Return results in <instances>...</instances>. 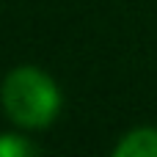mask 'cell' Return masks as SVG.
Listing matches in <instances>:
<instances>
[{
    "mask_svg": "<svg viewBox=\"0 0 157 157\" xmlns=\"http://www.w3.org/2000/svg\"><path fill=\"white\" fill-rule=\"evenodd\" d=\"M0 99L8 119L28 130L47 127L61 105L58 86L52 83L50 75H44L36 66H19L8 72L0 88Z\"/></svg>",
    "mask_w": 157,
    "mask_h": 157,
    "instance_id": "obj_1",
    "label": "cell"
},
{
    "mask_svg": "<svg viewBox=\"0 0 157 157\" xmlns=\"http://www.w3.org/2000/svg\"><path fill=\"white\" fill-rule=\"evenodd\" d=\"M113 157H157V130L155 127L130 130L116 144Z\"/></svg>",
    "mask_w": 157,
    "mask_h": 157,
    "instance_id": "obj_2",
    "label": "cell"
},
{
    "mask_svg": "<svg viewBox=\"0 0 157 157\" xmlns=\"http://www.w3.org/2000/svg\"><path fill=\"white\" fill-rule=\"evenodd\" d=\"M36 146L22 135H0V157H30Z\"/></svg>",
    "mask_w": 157,
    "mask_h": 157,
    "instance_id": "obj_3",
    "label": "cell"
}]
</instances>
